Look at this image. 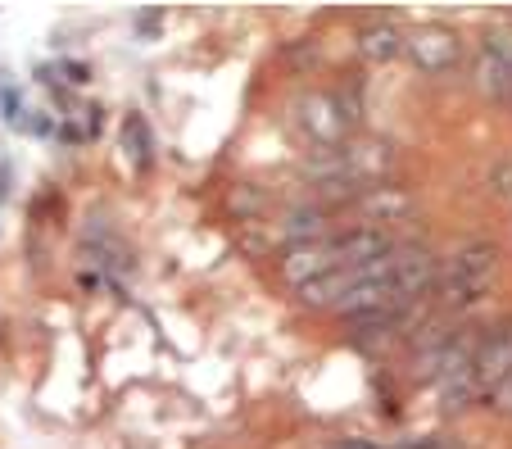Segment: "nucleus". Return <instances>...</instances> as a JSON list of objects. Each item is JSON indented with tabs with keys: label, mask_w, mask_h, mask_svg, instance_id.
<instances>
[{
	"label": "nucleus",
	"mask_w": 512,
	"mask_h": 449,
	"mask_svg": "<svg viewBox=\"0 0 512 449\" xmlns=\"http://www.w3.org/2000/svg\"><path fill=\"white\" fill-rule=\"evenodd\" d=\"M395 236L386 227H349L340 236H327V254H331V268H363L372 259L395 250Z\"/></svg>",
	"instance_id": "nucleus-1"
},
{
	"label": "nucleus",
	"mask_w": 512,
	"mask_h": 449,
	"mask_svg": "<svg viewBox=\"0 0 512 449\" xmlns=\"http://www.w3.org/2000/svg\"><path fill=\"white\" fill-rule=\"evenodd\" d=\"M512 372V323L494 327V332H481V345H476L472 363H467V377H472L476 391H494L503 377Z\"/></svg>",
	"instance_id": "nucleus-2"
},
{
	"label": "nucleus",
	"mask_w": 512,
	"mask_h": 449,
	"mask_svg": "<svg viewBox=\"0 0 512 449\" xmlns=\"http://www.w3.org/2000/svg\"><path fill=\"white\" fill-rule=\"evenodd\" d=\"M503 250L490 241H476V245H463L458 254L440 259V273H435V286H485L490 273L499 268Z\"/></svg>",
	"instance_id": "nucleus-3"
},
{
	"label": "nucleus",
	"mask_w": 512,
	"mask_h": 449,
	"mask_svg": "<svg viewBox=\"0 0 512 449\" xmlns=\"http://www.w3.org/2000/svg\"><path fill=\"white\" fill-rule=\"evenodd\" d=\"M476 87L494 100L512 96V37L508 32H494L481 46V55H476Z\"/></svg>",
	"instance_id": "nucleus-4"
},
{
	"label": "nucleus",
	"mask_w": 512,
	"mask_h": 449,
	"mask_svg": "<svg viewBox=\"0 0 512 449\" xmlns=\"http://www.w3.org/2000/svg\"><path fill=\"white\" fill-rule=\"evenodd\" d=\"M354 209L368 218V227H377V223H404V218L417 209V200L408 186H363Z\"/></svg>",
	"instance_id": "nucleus-5"
},
{
	"label": "nucleus",
	"mask_w": 512,
	"mask_h": 449,
	"mask_svg": "<svg viewBox=\"0 0 512 449\" xmlns=\"http://www.w3.org/2000/svg\"><path fill=\"white\" fill-rule=\"evenodd\" d=\"M404 46L413 50V64L422 73H449L458 64V37L449 28H422L413 32V37H404Z\"/></svg>",
	"instance_id": "nucleus-6"
},
{
	"label": "nucleus",
	"mask_w": 512,
	"mask_h": 449,
	"mask_svg": "<svg viewBox=\"0 0 512 449\" xmlns=\"http://www.w3.org/2000/svg\"><path fill=\"white\" fill-rule=\"evenodd\" d=\"M300 123H304V132H309L313 141H322V146H336V141L345 137V123H349V118L340 114L336 96H327V91H313V96L300 100Z\"/></svg>",
	"instance_id": "nucleus-7"
},
{
	"label": "nucleus",
	"mask_w": 512,
	"mask_h": 449,
	"mask_svg": "<svg viewBox=\"0 0 512 449\" xmlns=\"http://www.w3.org/2000/svg\"><path fill=\"white\" fill-rule=\"evenodd\" d=\"M318 273H331V254H327V241H309V245H290L286 259H281V277H286L295 291L304 282H313Z\"/></svg>",
	"instance_id": "nucleus-8"
},
{
	"label": "nucleus",
	"mask_w": 512,
	"mask_h": 449,
	"mask_svg": "<svg viewBox=\"0 0 512 449\" xmlns=\"http://www.w3.org/2000/svg\"><path fill=\"white\" fill-rule=\"evenodd\" d=\"M277 232H281V241H286V250H290V245L327 241V236H331V209L327 205H304V209H295V214H290Z\"/></svg>",
	"instance_id": "nucleus-9"
},
{
	"label": "nucleus",
	"mask_w": 512,
	"mask_h": 449,
	"mask_svg": "<svg viewBox=\"0 0 512 449\" xmlns=\"http://www.w3.org/2000/svg\"><path fill=\"white\" fill-rule=\"evenodd\" d=\"M349 286H354V268H331V273H318L313 282L300 286V304L304 309H336Z\"/></svg>",
	"instance_id": "nucleus-10"
},
{
	"label": "nucleus",
	"mask_w": 512,
	"mask_h": 449,
	"mask_svg": "<svg viewBox=\"0 0 512 449\" xmlns=\"http://www.w3.org/2000/svg\"><path fill=\"white\" fill-rule=\"evenodd\" d=\"M399 50H404V32L399 28H390V23H377V28H368L363 32V55L368 59H395Z\"/></svg>",
	"instance_id": "nucleus-11"
},
{
	"label": "nucleus",
	"mask_w": 512,
	"mask_h": 449,
	"mask_svg": "<svg viewBox=\"0 0 512 449\" xmlns=\"http://www.w3.org/2000/svg\"><path fill=\"white\" fill-rule=\"evenodd\" d=\"M123 141H127V150L136 155V164L145 168V159H150V137H145V118L141 114H132L123 123Z\"/></svg>",
	"instance_id": "nucleus-12"
},
{
	"label": "nucleus",
	"mask_w": 512,
	"mask_h": 449,
	"mask_svg": "<svg viewBox=\"0 0 512 449\" xmlns=\"http://www.w3.org/2000/svg\"><path fill=\"white\" fill-rule=\"evenodd\" d=\"M490 182L499 186L503 196H512V164H499V168H494V177H490Z\"/></svg>",
	"instance_id": "nucleus-13"
},
{
	"label": "nucleus",
	"mask_w": 512,
	"mask_h": 449,
	"mask_svg": "<svg viewBox=\"0 0 512 449\" xmlns=\"http://www.w3.org/2000/svg\"><path fill=\"white\" fill-rule=\"evenodd\" d=\"M494 400H499V409H508V413H512V372L499 381V386H494Z\"/></svg>",
	"instance_id": "nucleus-14"
},
{
	"label": "nucleus",
	"mask_w": 512,
	"mask_h": 449,
	"mask_svg": "<svg viewBox=\"0 0 512 449\" xmlns=\"http://www.w3.org/2000/svg\"><path fill=\"white\" fill-rule=\"evenodd\" d=\"M336 449H381V445H372V440H358V436H349V440H340Z\"/></svg>",
	"instance_id": "nucleus-15"
},
{
	"label": "nucleus",
	"mask_w": 512,
	"mask_h": 449,
	"mask_svg": "<svg viewBox=\"0 0 512 449\" xmlns=\"http://www.w3.org/2000/svg\"><path fill=\"white\" fill-rule=\"evenodd\" d=\"M426 449H454V445H426Z\"/></svg>",
	"instance_id": "nucleus-16"
}]
</instances>
